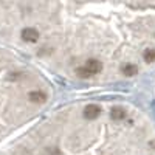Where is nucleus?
Here are the masks:
<instances>
[{
    "label": "nucleus",
    "instance_id": "obj_4",
    "mask_svg": "<svg viewBox=\"0 0 155 155\" xmlns=\"http://www.w3.org/2000/svg\"><path fill=\"white\" fill-rule=\"evenodd\" d=\"M153 78V92H152V106H150V113L155 120V74L152 76Z\"/></svg>",
    "mask_w": 155,
    "mask_h": 155
},
{
    "label": "nucleus",
    "instance_id": "obj_2",
    "mask_svg": "<svg viewBox=\"0 0 155 155\" xmlns=\"http://www.w3.org/2000/svg\"><path fill=\"white\" fill-rule=\"evenodd\" d=\"M0 155H155V120L126 96L82 95L0 143Z\"/></svg>",
    "mask_w": 155,
    "mask_h": 155
},
{
    "label": "nucleus",
    "instance_id": "obj_1",
    "mask_svg": "<svg viewBox=\"0 0 155 155\" xmlns=\"http://www.w3.org/2000/svg\"><path fill=\"white\" fill-rule=\"evenodd\" d=\"M0 47L56 85L109 95L155 74V2H0Z\"/></svg>",
    "mask_w": 155,
    "mask_h": 155
},
{
    "label": "nucleus",
    "instance_id": "obj_3",
    "mask_svg": "<svg viewBox=\"0 0 155 155\" xmlns=\"http://www.w3.org/2000/svg\"><path fill=\"white\" fill-rule=\"evenodd\" d=\"M56 87L33 64L0 47V143L53 107Z\"/></svg>",
    "mask_w": 155,
    "mask_h": 155
}]
</instances>
